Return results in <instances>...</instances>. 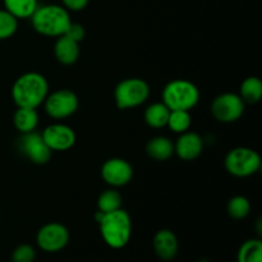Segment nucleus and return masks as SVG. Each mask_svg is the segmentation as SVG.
Masks as SVG:
<instances>
[{
    "label": "nucleus",
    "instance_id": "obj_18",
    "mask_svg": "<svg viewBox=\"0 0 262 262\" xmlns=\"http://www.w3.org/2000/svg\"><path fill=\"white\" fill-rule=\"evenodd\" d=\"M169 114H170V109L161 102H154L150 106L146 107L145 114H143V119H145L146 124L151 128H164L168 124Z\"/></svg>",
    "mask_w": 262,
    "mask_h": 262
},
{
    "label": "nucleus",
    "instance_id": "obj_6",
    "mask_svg": "<svg viewBox=\"0 0 262 262\" xmlns=\"http://www.w3.org/2000/svg\"><path fill=\"white\" fill-rule=\"evenodd\" d=\"M224 166L230 176L247 178L260 170L261 156L250 147H235L225 156Z\"/></svg>",
    "mask_w": 262,
    "mask_h": 262
},
{
    "label": "nucleus",
    "instance_id": "obj_26",
    "mask_svg": "<svg viewBox=\"0 0 262 262\" xmlns=\"http://www.w3.org/2000/svg\"><path fill=\"white\" fill-rule=\"evenodd\" d=\"M12 262H33L36 258V250L31 245L22 243L12 252Z\"/></svg>",
    "mask_w": 262,
    "mask_h": 262
},
{
    "label": "nucleus",
    "instance_id": "obj_20",
    "mask_svg": "<svg viewBox=\"0 0 262 262\" xmlns=\"http://www.w3.org/2000/svg\"><path fill=\"white\" fill-rule=\"evenodd\" d=\"M4 9L18 20L31 18L38 7V0H3Z\"/></svg>",
    "mask_w": 262,
    "mask_h": 262
},
{
    "label": "nucleus",
    "instance_id": "obj_27",
    "mask_svg": "<svg viewBox=\"0 0 262 262\" xmlns=\"http://www.w3.org/2000/svg\"><path fill=\"white\" fill-rule=\"evenodd\" d=\"M66 36H68L72 40L77 41V42H81L84 38V36H86V31H84V27L82 25L72 22L71 26L68 27V30H67Z\"/></svg>",
    "mask_w": 262,
    "mask_h": 262
},
{
    "label": "nucleus",
    "instance_id": "obj_3",
    "mask_svg": "<svg viewBox=\"0 0 262 262\" xmlns=\"http://www.w3.org/2000/svg\"><path fill=\"white\" fill-rule=\"evenodd\" d=\"M30 19L33 30L48 37H59L66 35L72 23L69 10H67L63 5L58 4L38 5Z\"/></svg>",
    "mask_w": 262,
    "mask_h": 262
},
{
    "label": "nucleus",
    "instance_id": "obj_10",
    "mask_svg": "<svg viewBox=\"0 0 262 262\" xmlns=\"http://www.w3.org/2000/svg\"><path fill=\"white\" fill-rule=\"evenodd\" d=\"M20 154L36 165H43L51 158L53 151L48 147L41 133L30 132L20 136L18 142Z\"/></svg>",
    "mask_w": 262,
    "mask_h": 262
},
{
    "label": "nucleus",
    "instance_id": "obj_5",
    "mask_svg": "<svg viewBox=\"0 0 262 262\" xmlns=\"http://www.w3.org/2000/svg\"><path fill=\"white\" fill-rule=\"evenodd\" d=\"M150 86L142 78H125L115 86L114 101L119 109H133L145 104L150 97Z\"/></svg>",
    "mask_w": 262,
    "mask_h": 262
},
{
    "label": "nucleus",
    "instance_id": "obj_16",
    "mask_svg": "<svg viewBox=\"0 0 262 262\" xmlns=\"http://www.w3.org/2000/svg\"><path fill=\"white\" fill-rule=\"evenodd\" d=\"M40 122V115L37 109L33 107H17L13 115V124L20 135L33 132Z\"/></svg>",
    "mask_w": 262,
    "mask_h": 262
},
{
    "label": "nucleus",
    "instance_id": "obj_28",
    "mask_svg": "<svg viewBox=\"0 0 262 262\" xmlns=\"http://www.w3.org/2000/svg\"><path fill=\"white\" fill-rule=\"evenodd\" d=\"M60 2L61 5H63L67 10L79 12V10H83L84 8L89 5L90 0H60Z\"/></svg>",
    "mask_w": 262,
    "mask_h": 262
},
{
    "label": "nucleus",
    "instance_id": "obj_13",
    "mask_svg": "<svg viewBox=\"0 0 262 262\" xmlns=\"http://www.w3.org/2000/svg\"><path fill=\"white\" fill-rule=\"evenodd\" d=\"M204 138L196 132L181 133L178 140L174 143V154L181 160L193 161L199 158L204 151Z\"/></svg>",
    "mask_w": 262,
    "mask_h": 262
},
{
    "label": "nucleus",
    "instance_id": "obj_14",
    "mask_svg": "<svg viewBox=\"0 0 262 262\" xmlns=\"http://www.w3.org/2000/svg\"><path fill=\"white\" fill-rule=\"evenodd\" d=\"M152 247L159 258H161L163 261H170L178 253V238L171 230L160 229L154 235Z\"/></svg>",
    "mask_w": 262,
    "mask_h": 262
},
{
    "label": "nucleus",
    "instance_id": "obj_4",
    "mask_svg": "<svg viewBox=\"0 0 262 262\" xmlns=\"http://www.w3.org/2000/svg\"><path fill=\"white\" fill-rule=\"evenodd\" d=\"M200 101V90L188 79H173L163 90V102L170 110L193 109Z\"/></svg>",
    "mask_w": 262,
    "mask_h": 262
},
{
    "label": "nucleus",
    "instance_id": "obj_22",
    "mask_svg": "<svg viewBox=\"0 0 262 262\" xmlns=\"http://www.w3.org/2000/svg\"><path fill=\"white\" fill-rule=\"evenodd\" d=\"M122 194L117 188H107L101 192L97 199V210L101 212H112L122 207Z\"/></svg>",
    "mask_w": 262,
    "mask_h": 262
},
{
    "label": "nucleus",
    "instance_id": "obj_9",
    "mask_svg": "<svg viewBox=\"0 0 262 262\" xmlns=\"http://www.w3.org/2000/svg\"><path fill=\"white\" fill-rule=\"evenodd\" d=\"M246 104L234 92H224L212 100L211 114L220 123L237 122L245 113Z\"/></svg>",
    "mask_w": 262,
    "mask_h": 262
},
{
    "label": "nucleus",
    "instance_id": "obj_11",
    "mask_svg": "<svg viewBox=\"0 0 262 262\" xmlns=\"http://www.w3.org/2000/svg\"><path fill=\"white\" fill-rule=\"evenodd\" d=\"M101 178L107 186L113 188L124 187L132 181L133 168L125 159L112 158L107 159L101 166Z\"/></svg>",
    "mask_w": 262,
    "mask_h": 262
},
{
    "label": "nucleus",
    "instance_id": "obj_24",
    "mask_svg": "<svg viewBox=\"0 0 262 262\" xmlns=\"http://www.w3.org/2000/svg\"><path fill=\"white\" fill-rule=\"evenodd\" d=\"M192 124V117L187 110H170L169 114L168 124L166 127L170 128L174 133H184L189 129Z\"/></svg>",
    "mask_w": 262,
    "mask_h": 262
},
{
    "label": "nucleus",
    "instance_id": "obj_7",
    "mask_svg": "<svg viewBox=\"0 0 262 262\" xmlns=\"http://www.w3.org/2000/svg\"><path fill=\"white\" fill-rule=\"evenodd\" d=\"M42 105L49 117L61 120L72 117L78 110L79 100L76 92L72 90L60 89L51 94L49 92Z\"/></svg>",
    "mask_w": 262,
    "mask_h": 262
},
{
    "label": "nucleus",
    "instance_id": "obj_21",
    "mask_svg": "<svg viewBox=\"0 0 262 262\" xmlns=\"http://www.w3.org/2000/svg\"><path fill=\"white\" fill-rule=\"evenodd\" d=\"M237 262H262V242L252 238L242 243L237 253Z\"/></svg>",
    "mask_w": 262,
    "mask_h": 262
},
{
    "label": "nucleus",
    "instance_id": "obj_29",
    "mask_svg": "<svg viewBox=\"0 0 262 262\" xmlns=\"http://www.w3.org/2000/svg\"><path fill=\"white\" fill-rule=\"evenodd\" d=\"M199 262H209V261H207V260H206V258H202V260H200Z\"/></svg>",
    "mask_w": 262,
    "mask_h": 262
},
{
    "label": "nucleus",
    "instance_id": "obj_8",
    "mask_svg": "<svg viewBox=\"0 0 262 262\" xmlns=\"http://www.w3.org/2000/svg\"><path fill=\"white\" fill-rule=\"evenodd\" d=\"M71 234L68 228L61 223H48L38 229L36 234V243L43 252L55 253L68 246Z\"/></svg>",
    "mask_w": 262,
    "mask_h": 262
},
{
    "label": "nucleus",
    "instance_id": "obj_17",
    "mask_svg": "<svg viewBox=\"0 0 262 262\" xmlns=\"http://www.w3.org/2000/svg\"><path fill=\"white\" fill-rule=\"evenodd\" d=\"M146 154L156 161H166L174 155V143L165 136H156L146 145Z\"/></svg>",
    "mask_w": 262,
    "mask_h": 262
},
{
    "label": "nucleus",
    "instance_id": "obj_25",
    "mask_svg": "<svg viewBox=\"0 0 262 262\" xmlns=\"http://www.w3.org/2000/svg\"><path fill=\"white\" fill-rule=\"evenodd\" d=\"M18 30V19L8 10L0 9V40H8Z\"/></svg>",
    "mask_w": 262,
    "mask_h": 262
},
{
    "label": "nucleus",
    "instance_id": "obj_12",
    "mask_svg": "<svg viewBox=\"0 0 262 262\" xmlns=\"http://www.w3.org/2000/svg\"><path fill=\"white\" fill-rule=\"evenodd\" d=\"M43 141L51 151H68L76 143V132L73 128L61 123H54L48 125L41 132Z\"/></svg>",
    "mask_w": 262,
    "mask_h": 262
},
{
    "label": "nucleus",
    "instance_id": "obj_2",
    "mask_svg": "<svg viewBox=\"0 0 262 262\" xmlns=\"http://www.w3.org/2000/svg\"><path fill=\"white\" fill-rule=\"evenodd\" d=\"M49 95V82L38 72H27L18 77L12 86V100L17 107L37 109Z\"/></svg>",
    "mask_w": 262,
    "mask_h": 262
},
{
    "label": "nucleus",
    "instance_id": "obj_19",
    "mask_svg": "<svg viewBox=\"0 0 262 262\" xmlns=\"http://www.w3.org/2000/svg\"><path fill=\"white\" fill-rule=\"evenodd\" d=\"M241 99L245 101V104H257L262 97V82L258 77L251 76L247 77L245 81L241 83L239 94Z\"/></svg>",
    "mask_w": 262,
    "mask_h": 262
},
{
    "label": "nucleus",
    "instance_id": "obj_15",
    "mask_svg": "<svg viewBox=\"0 0 262 262\" xmlns=\"http://www.w3.org/2000/svg\"><path fill=\"white\" fill-rule=\"evenodd\" d=\"M79 42L72 40L68 36L63 35L56 37L54 43V55L55 59L63 66H72L79 58Z\"/></svg>",
    "mask_w": 262,
    "mask_h": 262
},
{
    "label": "nucleus",
    "instance_id": "obj_23",
    "mask_svg": "<svg viewBox=\"0 0 262 262\" xmlns=\"http://www.w3.org/2000/svg\"><path fill=\"white\" fill-rule=\"evenodd\" d=\"M227 211L230 217L235 220H242L250 215L251 202L245 196H234L228 201Z\"/></svg>",
    "mask_w": 262,
    "mask_h": 262
},
{
    "label": "nucleus",
    "instance_id": "obj_1",
    "mask_svg": "<svg viewBox=\"0 0 262 262\" xmlns=\"http://www.w3.org/2000/svg\"><path fill=\"white\" fill-rule=\"evenodd\" d=\"M102 241L113 250H122L132 237V219L122 207L112 212H95Z\"/></svg>",
    "mask_w": 262,
    "mask_h": 262
}]
</instances>
